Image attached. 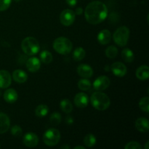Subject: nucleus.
<instances>
[{"label":"nucleus","instance_id":"1","mask_svg":"<svg viewBox=\"0 0 149 149\" xmlns=\"http://www.w3.org/2000/svg\"><path fill=\"white\" fill-rule=\"evenodd\" d=\"M107 15V7L104 3L100 1H93L89 3L84 12L86 20L92 25H97L102 23Z\"/></svg>","mask_w":149,"mask_h":149},{"label":"nucleus","instance_id":"2","mask_svg":"<svg viewBox=\"0 0 149 149\" xmlns=\"http://www.w3.org/2000/svg\"><path fill=\"white\" fill-rule=\"evenodd\" d=\"M90 100L93 107L98 111L106 110L109 109L111 104V100L109 96L100 91L93 93Z\"/></svg>","mask_w":149,"mask_h":149},{"label":"nucleus","instance_id":"3","mask_svg":"<svg viewBox=\"0 0 149 149\" xmlns=\"http://www.w3.org/2000/svg\"><path fill=\"white\" fill-rule=\"evenodd\" d=\"M22 50L27 55H34L39 52L40 46L37 39L32 36L25 38L21 43Z\"/></svg>","mask_w":149,"mask_h":149},{"label":"nucleus","instance_id":"4","mask_svg":"<svg viewBox=\"0 0 149 149\" xmlns=\"http://www.w3.org/2000/svg\"><path fill=\"white\" fill-rule=\"evenodd\" d=\"M53 48L58 53L61 55H67L71 52L73 45L68 38L61 36L54 41Z\"/></svg>","mask_w":149,"mask_h":149},{"label":"nucleus","instance_id":"5","mask_svg":"<svg viewBox=\"0 0 149 149\" xmlns=\"http://www.w3.org/2000/svg\"><path fill=\"white\" fill-rule=\"evenodd\" d=\"M129 38L130 30L127 26H121L118 28L113 35V41L119 47L126 46Z\"/></svg>","mask_w":149,"mask_h":149},{"label":"nucleus","instance_id":"6","mask_svg":"<svg viewBox=\"0 0 149 149\" xmlns=\"http://www.w3.org/2000/svg\"><path fill=\"white\" fill-rule=\"evenodd\" d=\"M61 140V133L55 128H50L45 132L43 135L44 143L48 146H54L59 143Z\"/></svg>","mask_w":149,"mask_h":149},{"label":"nucleus","instance_id":"7","mask_svg":"<svg viewBox=\"0 0 149 149\" xmlns=\"http://www.w3.org/2000/svg\"><path fill=\"white\" fill-rule=\"evenodd\" d=\"M75 13L70 9L64 10L60 15V21L65 26H69L72 25L75 20Z\"/></svg>","mask_w":149,"mask_h":149},{"label":"nucleus","instance_id":"8","mask_svg":"<svg viewBox=\"0 0 149 149\" xmlns=\"http://www.w3.org/2000/svg\"><path fill=\"white\" fill-rule=\"evenodd\" d=\"M110 79L106 76H100L95 80L93 87L97 91H103L107 89L110 85Z\"/></svg>","mask_w":149,"mask_h":149},{"label":"nucleus","instance_id":"9","mask_svg":"<svg viewBox=\"0 0 149 149\" xmlns=\"http://www.w3.org/2000/svg\"><path fill=\"white\" fill-rule=\"evenodd\" d=\"M23 143L29 148H34L39 143V138L33 132H28L23 137Z\"/></svg>","mask_w":149,"mask_h":149},{"label":"nucleus","instance_id":"10","mask_svg":"<svg viewBox=\"0 0 149 149\" xmlns=\"http://www.w3.org/2000/svg\"><path fill=\"white\" fill-rule=\"evenodd\" d=\"M74 104L79 109H84L87 107L89 103V97L84 93H79L74 97Z\"/></svg>","mask_w":149,"mask_h":149},{"label":"nucleus","instance_id":"11","mask_svg":"<svg viewBox=\"0 0 149 149\" xmlns=\"http://www.w3.org/2000/svg\"><path fill=\"white\" fill-rule=\"evenodd\" d=\"M112 73L118 77H122L127 74V67L124 63L121 62L113 63L111 66Z\"/></svg>","mask_w":149,"mask_h":149},{"label":"nucleus","instance_id":"12","mask_svg":"<svg viewBox=\"0 0 149 149\" xmlns=\"http://www.w3.org/2000/svg\"><path fill=\"white\" fill-rule=\"evenodd\" d=\"M12 82V77L10 72L6 70L0 71V88L6 89L10 87Z\"/></svg>","mask_w":149,"mask_h":149},{"label":"nucleus","instance_id":"13","mask_svg":"<svg viewBox=\"0 0 149 149\" xmlns=\"http://www.w3.org/2000/svg\"><path fill=\"white\" fill-rule=\"evenodd\" d=\"M77 73L80 77H83V78L89 79L93 77V70L89 65L81 64L77 67Z\"/></svg>","mask_w":149,"mask_h":149},{"label":"nucleus","instance_id":"14","mask_svg":"<svg viewBox=\"0 0 149 149\" xmlns=\"http://www.w3.org/2000/svg\"><path fill=\"white\" fill-rule=\"evenodd\" d=\"M41 62L39 58L36 57H31L26 62V68L30 72L35 73L40 68Z\"/></svg>","mask_w":149,"mask_h":149},{"label":"nucleus","instance_id":"15","mask_svg":"<svg viewBox=\"0 0 149 149\" xmlns=\"http://www.w3.org/2000/svg\"><path fill=\"white\" fill-rule=\"evenodd\" d=\"M10 127V120L7 114L0 112V134H4Z\"/></svg>","mask_w":149,"mask_h":149},{"label":"nucleus","instance_id":"16","mask_svg":"<svg viewBox=\"0 0 149 149\" xmlns=\"http://www.w3.org/2000/svg\"><path fill=\"white\" fill-rule=\"evenodd\" d=\"M135 127L140 132H147L149 129L148 120L145 117H140L135 122Z\"/></svg>","mask_w":149,"mask_h":149},{"label":"nucleus","instance_id":"17","mask_svg":"<svg viewBox=\"0 0 149 149\" xmlns=\"http://www.w3.org/2000/svg\"><path fill=\"white\" fill-rule=\"evenodd\" d=\"M111 39V32L107 29L100 31L97 35V40L99 43L102 45H106L109 44Z\"/></svg>","mask_w":149,"mask_h":149},{"label":"nucleus","instance_id":"18","mask_svg":"<svg viewBox=\"0 0 149 149\" xmlns=\"http://www.w3.org/2000/svg\"><path fill=\"white\" fill-rule=\"evenodd\" d=\"M135 76L137 78L141 81H145L147 80L149 77V68L148 65H141L135 72Z\"/></svg>","mask_w":149,"mask_h":149},{"label":"nucleus","instance_id":"19","mask_svg":"<svg viewBox=\"0 0 149 149\" xmlns=\"http://www.w3.org/2000/svg\"><path fill=\"white\" fill-rule=\"evenodd\" d=\"M13 79H14L15 81H16V82L22 84V83H24L27 81L28 75L24 71H23V70L17 69L13 71Z\"/></svg>","mask_w":149,"mask_h":149},{"label":"nucleus","instance_id":"20","mask_svg":"<svg viewBox=\"0 0 149 149\" xmlns=\"http://www.w3.org/2000/svg\"><path fill=\"white\" fill-rule=\"evenodd\" d=\"M17 93L14 89H7L4 93V99L7 103H13L17 100Z\"/></svg>","mask_w":149,"mask_h":149},{"label":"nucleus","instance_id":"21","mask_svg":"<svg viewBox=\"0 0 149 149\" xmlns=\"http://www.w3.org/2000/svg\"><path fill=\"white\" fill-rule=\"evenodd\" d=\"M60 106L61 110L65 113H70L73 111V104L68 99H64L61 100Z\"/></svg>","mask_w":149,"mask_h":149},{"label":"nucleus","instance_id":"22","mask_svg":"<svg viewBox=\"0 0 149 149\" xmlns=\"http://www.w3.org/2000/svg\"><path fill=\"white\" fill-rule=\"evenodd\" d=\"M122 57L124 61L127 63H132L135 58L133 52L129 48H125L122 50Z\"/></svg>","mask_w":149,"mask_h":149},{"label":"nucleus","instance_id":"23","mask_svg":"<svg viewBox=\"0 0 149 149\" xmlns=\"http://www.w3.org/2000/svg\"><path fill=\"white\" fill-rule=\"evenodd\" d=\"M49 112V108L46 105H39L35 109V114L38 117H44Z\"/></svg>","mask_w":149,"mask_h":149},{"label":"nucleus","instance_id":"24","mask_svg":"<svg viewBox=\"0 0 149 149\" xmlns=\"http://www.w3.org/2000/svg\"><path fill=\"white\" fill-rule=\"evenodd\" d=\"M85 55V50L82 47H77L74 49V52H73V58L76 61H80L84 59Z\"/></svg>","mask_w":149,"mask_h":149},{"label":"nucleus","instance_id":"25","mask_svg":"<svg viewBox=\"0 0 149 149\" xmlns=\"http://www.w3.org/2000/svg\"><path fill=\"white\" fill-rule=\"evenodd\" d=\"M40 60L44 63H50L52 61V60H53V57H52V55L51 52H49V51L45 50L41 52Z\"/></svg>","mask_w":149,"mask_h":149},{"label":"nucleus","instance_id":"26","mask_svg":"<svg viewBox=\"0 0 149 149\" xmlns=\"http://www.w3.org/2000/svg\"><path fill=\"white\" fill-rule=\"evenodd\" d=\"M84 143L88 148L94 146L96 143V138L93 134H88L84 138Z\"/></svg>","mask_w":149,"mask_h":149},{"label":"nucleus","instance_id":"27","mask_svg":"<svg viewBox=\"0 0 149 149\" xmlns=\"http://www.w3.org/2000/svg\"><path fill=\"white\" fill-rule=\"evenodd\" d=\"M78 87L79 90H82V91H87L89 90L91 87V82L90 80L87 79L86 78L81 79L79 81H78Z\"/></svg>","mask_w":149,"mask_h":149},{"label":"nucleus","instance_id":"28","mask_svg":"<svg viewBox=\"0 0 149 149\" xmlns=\"http://www.w3.org/2000/svg\"><path fill=\"white\" fill-rule=\"evenodd\" d=\"M139 107L143 111L146 113L149 112V97H143L141 99L139 102Z\"/></svg>","mask_w":149,"mask_h":149},{"label":"nucleus","instance_id":"29","mask_svg":"<svg viewBox=\"0 0 149 149\" xmlns=\"http://www.w3.org/2000/svg\"><path fill=\"white\" fill-rule=\"evenodd\" d=\"M61 113H58V112H54L52 114L50 115V117H49V121H50V123L52 124L54 126H57V125H59L61 122Z\"/></svg>","mask_w":149,"mask_h":149},{"label":"nucleus","instance_id":"30","mask_svg":"<svg viewBox=\"0 0 149 149\" xmlns=\"http://www.w3.org/2000/svg\"><path fill=\"white\" fill-rule=\"evenodd\" d=\"M118 54V49L114 46H109L106 49V55L109 58H116Z\"/></svg>","mask_w":149,"mask_h":149},{"label":"nucleus","instance_id":"31","mask_svg":"<svg viewBox=\"0 0 149 149\" xmlns=\"http://www.w3.org/2000/svg\"><path fill=\"white\" fill-rule=\"evenodd\" d=\"M11 133L13 136L19 138V137L21 136L22 133H23V130H22V128L19 125H15L12 127Z\"/></svg>","mask_w":149,"mask_h":149},{"label":"nucleus","instance_id":"32","mask_svg":"<svg viewBox=\"0 0 149 149\" xmlns=\"http://www.w3.org/2000/svg\"><path fill=\"white\" fill-rule=\"evenodd\" d=\"M125 149H141L142 146L141 144L136 141H131L129 142L126 146H125Z\"/></svg>","mask_w":149,"mask_h":149},{"label":"nucleus","instance_id":"33","mask_svg":"<svg viewBox=\"0 0 149 149\" xmlns=\"http://www.w3.org/2000/svg\"><path fill=\"white\" fill-rule=\"evenodd\" d=\"M12 0H0V11H5L10 7Z\"/></svg>","mask_w":149,"mask_h":149},{"label":"nucleus","instance_id":"34","mask_svg":"<svg viewBox=\"0 0 149 149\" xmlns=\"http://www.w3.org/2000/svg\"><path fill=\"white\" fill-rule=\"evenodd\" d=\"M65 1L70 7H74L77 4V0H65Z\"/></svg>","mask_w":149,"mask_h":149},{"label":"nucleus","instance_id":"35","mask_svg":"<svg viewBox=\"0 0 149 149\" xmlns=\"http://www.w3.org/2000/svg\"><path fill=\"white\" fill-rule=\"evenodd\" d=\"M83 13V10L81 7H78V8L76 10V12H75V14L77 15H80L82 14Z\"/></svg>","mask_w":149,"mask_h":149},{"label":"nucleus","instance_id":"36","mask_svg":"<svg viewBox=\"0 0 149 149\" xmlns=\"http://www.w3.org/2000/svg\"><path fill=\"white\" fill-rule=\"evenodd\" d=\"M148 145H149V141H147L146 143L145 147H144V148H145V149H148V148H149V147H148Z\"/></svg>","mask_w":149,"mask_h":149},{"label":"nucleus","instance_id":"37","mask_svg":"<svg viewBox=\"0 0 149 149\" xmlns=\"http://www.w3.org/2000/svg\"><path fill=\"white\" fill-rule=\"evenodd\" d=\"M74 148H75V149H79V148H81V149H84L85 148H84V146H76Z\"/></svg>","mask_w":149,"mask_h":149},{"label":"nucleus","instance_id":"38","mask_svg":"<svg viewBox=\"0 0 149 149\" xmlns=\"http://www.w3.org/2000/svg\"><path fill=\"white\" fill-rule=\"evenodd\" d=\"M61 148H70V146H68L67 145L63 146H61Z\"/></svg>","mask_w":149,"mask_h":149},{"label":"nucleus","instance_id":"39","mask_svg":"<svg viewBox=\"0 0 149 149\" xmlns=\"http://www.w3.org/2000/svg\"><path fill=\"white\" fill-rule=\"evenodd\" d=\"M15 1H20V0H15Z\"/></svg>","mask_w":149,"mask_h":149},{"label":"nucleus","instance_id":"40","mask_svg":"<svg viewBox=\"0 0 149 149\" xmlns=\"http://www.w3.org/2000/svg\"><path fill=\"white\" fill-rule=\"evenodd\" d=\"M0 148H1V145H0Z\"/></svg>","mask_w":149,"mask_h":149}]
</instances>
